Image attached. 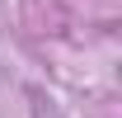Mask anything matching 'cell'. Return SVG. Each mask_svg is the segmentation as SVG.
Here are the masks:
<instances>
[{
  "label": "cell",
  "instance_id": "6da1fadb",
  "mask_svg": "<svg viewBox=\"0 0 122 118\" xmlns=\"http://www.w3.org/2000/svg\"><path fill=\"white\" fill-rule=\"evenodd\" d=\"M33 118H66V113H61V109H56L52 99H42V94H33Z\"/></svg>",
  "mask_w": 122,
  "mask_h": 118
}]
</instances>
